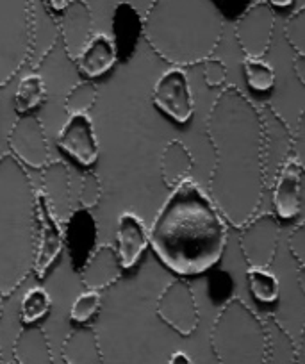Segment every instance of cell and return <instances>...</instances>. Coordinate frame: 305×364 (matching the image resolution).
I'll return each instance as SVG.
<instances>
[{
  "label": "cell",
  "instance_id": "obj_1",
  "mask_svg": "<svg viewBox=\"0 0 305 364\" xmlns=\"http://www.w3.org/2000/svg\"><path fill=\"white\" fill-rule=\"evenodd\" d=\"M215 168L209 197L227 223L241 229L259 213L266 188L261 111L236 86L223 87L208 117Z\"/></svg>",
  "mask_w": 305,
  "mask_h": 364
},
{
  "label": "cell",
  "instance_id": "obj_9",
  "mask_svg": "<svg viewBox=\"0 0 305 364\" xmlns=\"http://www.w3.org/2000/svg\"><path fill=\"white\" fill-rule=\"evenodd\" d=\"M152 102L157 109L177 124H188L195 113V100L189 77L184 68L173 66L166 70L152 91Z\"/></svg>",
  "mask_w": 305,
  "mask_h": 364
},
{
  "label": "cell",
  "instance_id": "obj_44",
  "mask_svg": "<svg viewBox=\"0 0 305 364\" xmlns=\"http://www.w3.org/2000/svg\"><path fill=\"white\" fill-rule=\"evenodd\" d=\"M2 313H4V302H2V296H0V318H2Z\"/></svg>",
  "mask_w": 305,
  "mask_h": 364
},
{
  "label": "cell",
  "instance_id": "obj_24",
  "mask_svg": "<svg viewBox=\"0 0 305 364\" xmlns=\"http://www.w3.org/2000/svg\"><path fill=\"white\" fill-rule=\"evenodd\" d=\"M63 359L66 364H104L97 332L86 325L73 328L63 343Z\"/></svg>",
  "mask_w": 305,
  "mask_h": 364
},
{
  "label": "cell",
  "instance_id": "obj_35",
  "mask_svg": "<svg viewBox=\"0 0 305 364\" xmlns=\"http://www.w3.org/2000/svg\"><path fill=\"white\" fill-rule=\"evenodd\" d=\"M291 159L301 171H305V111L300 113L291 141Z\"/></svg>",
  "mask_w": 305,
  "mask_h": 364
},
{
  "label": "cell",
  "instance_id": "obj_42",
  "mask_svg": "<svg viewBox=\"0 0 305 364\" xmlns=\"http://www.w3.org/2000/svg\"><path fill=\"white\" fill-rule=\"evenodd\" d=\"M296 281H298V286H300V289L305 295V266H300V268H298Z\"/></svg>",
  "mask_w": 305,
  "mask_h": 364
},
{
  "label": "cell",
  "instance_id": "obj_43",
  "mask_svg": "<svg viewBox=\"0 0 305 364\" xmlns=\"http://www.w3.org/2000/svg\"><path fill=\"white\" fill-rule=\"evenodd\" d=\"M268 4L272 8H287V6L293 4V0H268Z\"/></svg>",
  "mask_w": 305,
  "mask_h": 364
},
{
  "label": "cell",
  "instance_id": "obj_6",
  "mask_svg": "<svg viewBox=\"0 0 305 364\" xmlns=\"http://www.w3.org/2000/svg\"><path fill=\"white\" fill-rule=\"evenodd\" d=\"M33 0H0V87L15 79L34 52Z\"/></svg>",
  "mask_w": 305,
  "mask_h": 364
},
{
  "label": "cell",
  "instance_id": "obj_40",
  "mask_svg": "<svg viewBox=\"0 0 305 364\" xmlns=\"http://www.w3.org/2000/svg\"><path fill=\"white\" fill-rule=\"evenodd\" d=\"M294 364H305V327L301 328L300 341L296 345V359H294Z\"/></svg>",
  "mask_w": 305,
  "mask_h": 364
},
{
  "label": "cell",
  "instance_id": "obj_21",
  "mask_svg": "<svg viewBox=\"0 0 305 364\" xmlns=\"http://www.w3.org/2000/svg\"><path fill=\"white\" fill-rule=\"evenodd\" d=\"M75 63L79 72L87 80L97 79V77L111 72L118 63V52L113 38L102 33L93 34L79 54V58L75 59Z\"/></svg>",
  "mask_w": 305,
  "mask_h": 364
},
{
  "label": "cell",
  "instance_id": "obj_37",
  "mask_svg": "<svg viewBox=\"0 0 305 364\" xmlns=\"http://www.w3.org/2000/svg\"><path fill=\"white\" fill-rule=\"evenodd\" d=\"M287 243H289L291 255L296 259L298 264L305 266V220L301 223H298L296 229L291 232Z\"/></svg>",
  "mask_w": 305,
  "mask_h": 364
},
{
  "label": "cell",
  "instance_id": "obj_22",
  "mask_svg": "<svg viewBox=\"0 0 305 364\" xmlns=\"http://www.w3.org/2000/svg\"><path fill=\"white\" fill-rule=\"evenodd\" d=\"M113 33L118 61L120 59L129 61L134 55L139 40L143 38V18L134 6L129 4V2H122L114 8Z\"/></svg>",
  "mask_w": 305,
  "mask_h": 364
},
{
  "label": "cell",
  "instance_id": "obj_29",
  "mask_svg": "<svg viewBox=\"0 0 305 364\" xmlns=\"http://www.w3.org/2000/svg\"><path fill=\"white\" fill-rule=\"evenodd\" d=\"M52 307L50 293L45 288H31L20 302V320L23 325H33L47 316Z\"/></svg>",
  "mask_w": 305,
  "mask_h": 364
},
{
  "label": "cell",
  "instance_id": "obj_18",
  "mask_svg": "<svg viewBox=\"0 0 305 364\" xmlns=\"http://www.w3.org/2000/svg\"><path fill=\"white\" fill-rule=\"evenodd\" d=\"M273 215L291 220L301 209V170L293 159L284 163L273 178Z\"/></svg>",
  "mask_w": 305,
  "mask_h": 364
},
{
  "label": "cell",
  "instance_id": "obj_7",
  "mask_svg": "<svg viewBox=\"0 0 305 364\" xmlns=\"http://www.w3.org/2000/svg\"><path fill=\"white\" fill-rule=\"evenodd\" d=\"M280 223L273 213L252 216L240 234V247L250 268H269L279 247Z\"/></svg>",
  "mask_w": 305,
  "mask_h": 364
},
{
  "label": "cell",
  "instance_id": "obj_11",
  "mask_svg": "<svg viewBox=\"0 0 305 364\" xmlns=\"http://www.w3.org/2000/svg\"><path fill=\"white\" fill-rule=\"evenodd\" d=\"M65 250V229L55 218L43 193L36 191V257L34 269L36 277L43 279L61 252Z\"/></svg>",
  "mask_w": 305,
  "mask_h": 364
},
{
  "label": "cell",
  "instance_id": "obj_19",
  "mask_svg": "<svg viewBox=\"0 0 305 364\" xmlns=\"http://www.w3.org/2000/svg\"><path fill=\"white\" fill-rule=\"evenodd\" d=\"M122 262L117 254V248L111 245H100L95 248L93 254L86 261V264L80 268V281L86 286V289H100L109 288L111 284L120 279Z\"/></svg>",
  "mask_w": 305,
  "mask_h": 364
},
{
  "label": "cell",
  "instance_id": "obj_38",
  "mask_svg": "<svg viewBox=\"0 0 305 364\" xmlns=\"http://www.w3.org/2000/svg\"><path fill=\"white\" fill-rule=\"evenodd\" d=\"M293 70L296 79L305 86V55L296 54L293 59Z\"/></svg>",
  "mask_w": 305,
  "mask_h": 364
},
{
  "label": "cell",
  "instance_id": "obj_31",
  "mask_svg": "<svg viewBox=\"0 0 305 364\" xmlns=\"http://www.w3.org/2000/svg\"><path fill=\"white\" fill-rule=\"evenodd\" d=\"M97 86L91 80L75 84L65 99V111L68 114H87L97 102Z\"/></svg>",
  "mask_w": 305,
  "mask_h": 364
},
{
  "label": "cell",
  "instance_id": "obj_36",
  "mask_svg": "<svg viewBox=\"0 0 305 364\" xmlns=\"http://www.w3.org/2000/svg\"><path fill=\"white\" fill-rule=\"evenodd\" d=\"M203 65V79L209 87H220L227 82V66L225 63L216 58H209L202 63Z\"/></svg>",
  "mask_w": 305,
  "mask_h": 364
},
{
  "label": "cell",
  "instance_id": "obj_25",
  "mask_svg": "<svg viewBox=\"0 0 305 364\" xmlns=\"http://www.w3.org/2000/svg\"><path fill=\"white\" fill-rule=\"evenodd\" d=\"M193 170V156L191 150L181 141V139H171L164 146L161 154V178L170 190L178 186L182 181L189 177V171Z\"/></svg>",
  "mask_w": 305,
  "mask_h": 364
},
{
  "label": "cell",
  "instance_id": "obj_33",
  "mask_svg": "<svg viewBox=\"0 0 305 364\" xmlns=\"http://www.w3.org/2000/svg\"><path fill=\"white\" fill-rule=\"evenodd\" d=\"M284 34L293 50L296 54L305 55V6H301L287 18L286 26H284Z\"/></svg>",
  "mask_w": 305,
  "mask_h": 364
},
{
  "label": "cell",
  "instance_id": "obj_14",
  "mask_svg": "<svg viewBox=\"0 0 305 364\" xmlns=\"http://www.w3.org/2000/svg\"><path fill=\"white\" fill-rule=\"evenodd\" d=\"M58 145L80 166H93L98 159V141L93 120L87 114H70L68 122L58 134Z\"/></svg>",
  "mask_w": 305,
  "mask_h": 364
},
{
  "label": "cell",
  "instance_id": "obj_27",
  "mask_svg": "<svg viewBox=\"0 0 305 364\" xmlns=\"http://www.w3.org/2000/svg\"><path fill=\"white\" fill-rule=\"evenodd\" d=\"M47 99V86L43 77L38 73H29L18 82L15 93V109L18 114L33 113L38 106Z\"/></svg>",
  "mask_w": 305,
  "mask_h": 364
},
{
  "label": "cell",
  "instance_id": "obj_34",
  "mask_svg": "<svg viewBox=\"0 0 305 364\" xmlns=\"http://www.w3.org/2000/svg\"><path fill=\"white\" fill-rule=\"evenodd\" d=\"M102 193V182L98 178V175L95 171H87L82 178V184H80V191H79V204L80 208L84 209H91L95 205H98L100 202Z\"/></svg>",
  "mask_w": 305,
  "mask_h": 364
},
{
  "label": "cell",
  "instance_id": "obj_28",
  "mask_svg": "<svg viewBox=\"0 0 305 364\" xmlns=\"http://www.w3.org/2000/svg\"><path fill=\"white\" fill-rule=\"evenodd\" d=\"M248 289L252 296L262 304H273L279 300L280 282L268 268H250L247 272Z\"/></svg>",
  "mask_w": 305,
  "mask_h": 364
},
{
  "label": "cell",
  "instance_id": "obj_45",
  "mask_svg": "<svg viewBox=\"0 0 305 364\" xmlns=\"http://www.w3.org/2000/svg\"><path fill=\"white\" fill-rule=\"evenodd\" d=\"M0 364H4V359H2V350H0Z\"/></svg>",
  "mask_w": 305,
  "mask_h": 364
},
{
  "label": "cell",
  "instance_id": "obj_4",
  "mask_svg": "<svg viewBox=\"0 0 305 364\" xmlns=\"http://www.w3.org/2000/svg\"><path fill=\"white\" fill-rule=\"evenodd\" d=\"M36 188L18 159L0 156V296H11L34 269Z\"/></svg>",
  "mask_w": 305,
  "mask_h": 364
},
{
  "label": "cell",
  "instance_id": "obj_2",
  "mask_svg": "<svg viewBox=\"0 0 305 364\" xmlns=\"http://www.w3.org/2000/svg\"><path fill=\"white\" fill-rule=\"evenodd\" d=\"M227 220L191 178L171 190L149 229V245L170 272L191 277L220 262L227 247Z\"/></svg>",
  "mask_w": 305,
  "mask_h": 364
},
{
  "label": "cell",
  "instance_id": "obj_3",
  "mask_svg": "<svg viewBox=\"0 0 305 364\" xmlns=\"http://www.w3.org/2000/svg\"><path fill=\"white\" fill-rule=\"evenodd\" d=\"M223 36V13L215 0H152L143 38L171 66L200 65Z\"/></svg>",
  "mask_w": 305,
  "mask_h": 364
},
{
  "label": "cell",
  "instance_id": "obj_8",
  "mask_svg": "<svg viewBox=\"0 0 305 364\" xmlns=\"http://www.w3.org/2000/svg\"><path fill=\"white\" fill-rule=\"evenodd\" d=\"M11 156L23 166L43 170L50 163V146L43 124L34 113L20 114L8 136Z\"/></svg>",
  "mask_w": 305,
  "mask_h": 364
},
{
  "label": "cell",
  "instance_id": "obj_5",
  "mask_svg": "<svg viewBox=\"0 0 305 364\" xmlns=\"http://www.w3.org/2000/svg\"><path fill=\"white\" fill-rule=\"evenodd\" d=\"M211 346L218 364H268L264 321L237 296L230 299L216 316Z\"/></svg>",
  "mask_w": 305,
  "mask_h": 364
},
{
  "label": "cell",
  "instance_id": "obj_26",
  "mask_svg": "<svg viewBox=\"0 0 305 364\" xmlns=\"http://www.w3.org/2000/svg\"><path fill=\"white\" fill-rule=\"evenodd\" d=\"M268 332V364H294L296 345L275 318L264 321Z\"/></svg>",
  "mask_w": 305,
  "mask_h": 364
},
{
  "label": "cell",
  "instance_id": "obj_17",
  "mask_svg": "<svg viewBox=\"0 0 305 364\" xmlns=\"http://www.w3.org/2000/svg\"><path fill=\"white\" fill-rule=\"evenodd\" d=\"M149 247V229L134 211H124L117 220V254L122 268H134Z\"/></svg>",
  "mask_w": 305,
  "mask_h": 364
},
{
  "label": "cell",
  "instance_id": "obj_13",
  "mask_svg": "<svg viewBox=\"0 0 305 364\" xmlns=\"http://www.w3.org/2000/svg\"><path fill=\"white\" fill-rule=\"evenodd\" d=\"M262 154H264V175L266 182L273 181L284 163L291 159V141L293 131L282 117L272 106H262Z\"/></svg>",
  "mask_w": 305,
  "mask_h": 364
},
{
  "label": "cell",
  "instance_id": "obj_12",
  "mask_svg": "<svg viewBox=\"0 0 305 364\" xmlns=\"http://www.w3.org/2000/svg\"><path fill=\"white\" fill-rule=\"evenodd\" d=\"M275 29V13L268 2H255L236 22V40L245 58H262L269 50Z\"/></svg>",
  "mask_w": 305,
  "mask_h": 364
},
{
  "label": "cell",
  "instance_id": "obj_39",
  "mask_svg": "<svg viewBox=\"0 0 305 364\" xmlns=\"http://www.w3.org/2000/svg\"><path fill=\"white\" fill-rule=\"evenodd\" d=\"M166 364H195V360L191 359V355L186 352H182V350H178V352H173L170 355V359H168Z\"/></svg>",
  "mask_w": 305,
  "mask_h": 364
},
{
  "label": "cell",
  "instance_id": "obj_30",
  "mask_svg": "<svg viewBox=\"0 0 305 364\" xmlns=\"http://www.w3.org/2000/svg\"><path fill=\"white\" fill-rule=\"evenodd\" d=\"M245 79L255 91H269L275 86V70L262 58H245Z\"/></svg>",
  "mask_w": 305,
  "mask_h": 364
},
{
  "label": "cell",
  "instance_id": "obj_15",
  "mask_svg": "<svg viewBox=\"0 0 305 364\" xmlns=\"http://www.w3.org/2000/svg\"><path fill=\"white\" fill-rule=\"evenodd\" d=\"M59 36H61L65 52L70 59L75 61L90 38L93 36V15L86 0H68L66 8L61 11L58 22Z\"/></svg>",
  "mask_w": 305,
  "mask_h": 364
},
{
  "label": "cell",
  "instance_id": "obj_20",
  "mask_svg": "<svg viewBox=\"0 0 305 364\" xmlns=\"http://www.w3.org/2000/svg\"><path fill=\"white\" fill-rule=\"evenodd\" d=\"M41 193L50 205L52 213L61 223L72 215V198H70V173L63 161H50L41 170Z\"/></svg>",
  "mask_w": 305,
  "mask_h": 364
},
{
  "label": "cell",
  "instance_id": "obj_32",
  "mask_svg": "<svg viewBox=\"0 0 305 364\" xmlns=\"http://www.w3.org/2000/svg\"><path fill=\"white\" fill-rule=\"evenodd\" d=\"M102 306V296L100 291H95V289H86V291L80 293L75 300H73L72 307H70V320L73 323L84 325L98 313Z\"/></svg>",
  "mask_w": 305,
  "mask_h": 364
},
{
  "label": "cell",
  "instance_id": "obj_23",
  "mask_svg": "<svg viewBox=\"0 0 305 364\" xmlns=\"http://www.w3.org/2000/svg\"><path fill=\"white\" fill-rule=\"evenodd\" d=\"M16 364H54L50 343L40 325H23L13 346Z\"/></svg>",
  "mask_w": 305,
  "mask_h": 364
},
{
  "label": "cell",
  "instance_id": "obj_41",
  "mask_svg": "<svg viewBox=\"0 0 305 364\" xmlns=\"http://www.w3.org/2000/svg\"><path fill=\"white\" fill-rule=\"evenodd\" d=\"M47 2H48V8L55 13H61L63 9L66 8V4H68V0H47Z\"/></svg>",
  "mask_w": 305,
  "mask_h": 364
},
{
  "label": "cell",
  "instance_id": "obj_16",
  "mask_svg": "<svg viewBox=\"0 0 305 364\" xmlns=\"http://www.w3.org/2000/svg\"><path fill=\"white\" fill-rule=\"evenodd\" d=\"M65 247L70 250V257H72L73 268L80 272L90 255L95 252V245H97V222L91 216L90 209H77L72 211L65 223Z\"/></svg>",
  "mask_w": 305,
  "mask_h": 364
},
{
  "label": "cell",
  "instance_id": "obj_10",
  "mask_svg": "<svg viewBox=\"0 0 305 364\" xmlns=\"http://www.w3.org/2000/svg\"><path fill=\"white\" fill-rule=\"evenodd\" d=\"M157 316L181 336H191L200 323L198 306L191 286L182 279L170 282L157 300Z\"/></svg>",
  "mask_w": 305,
  "mask_h": 364
}]
</instances>
